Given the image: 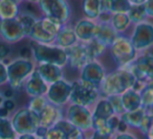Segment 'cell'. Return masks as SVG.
I'll list each match as a JSON object with an SVG mask.
<instances>
[{
  "instance_id": "1",
  "label": "cell",
  "mask_w": 153,
  "mask_h": 139,
  "mask_svg": "<svg viewBox=\"0 0 153 139\" xmlns=\"http://www.w3.org/2000/svg\"><path fill=\"white\" fill-rule=\"evenodd\" d=\"M136 78L129 69L117 67V69L106 74L100 86L101 95L104 97L110 95H121L129 89H132Z\"/></svg>"
},
{
  "instance_id": "2",
  "label": "cell",
  "mask_w": 153,
  "mask_h": 139,
  "mask_svg": "<svg viewBox=\"0 0 153 139\" xmlns=\"http://www.w3.org/2000/svg\"><path fill=\"white\" fill-rule=\"evenodd\" d=\"M36 65L34 60H25L21 58H17L7 63V85L16 92L23 90L24 84L32 72L36 69Z\"/></svg>"
},
{
  "instance_id": "3",
  "label": "cell",
  "mask_w": 153,
  "mask_h": 139,
  "mask_svg": "<svg viewBox=\"0 0 153 139\" xmlns=\"http://www.w3.org/2000/svg\"><path fill=\"white\" fill-rule=\"evenodd\" d=\"M34 51V61L36 64L48 63L65 67L68 64V58L65 49L56 44H41L34 41L30 43Z\"/></svg>"
},
{
  "instance_id": "4",
  "label": "cell",
  "mask_w": 153,
  "mask_h": 139,
  "mask_svg": "<svg viewBox=\"0 0 153 139\" xmlns=\"http://www.w3.org/2000/svg\"><path fill=\"white\" fill-rule=\"evenodd\" d=\"M108 50L117 67H127L140 55L132 45L129 37L125 34H120L109 46Z\"/></svg>"
},
{
  "instance_id": "5",
  "label": "cell",
  "mask_w": 153,
  "mask_h": 139,
  "mask_svg": "<svg viewBox=\"0 0 153 139\" xmlns=\"http://www.w3.org/2000/svg\"><path fill=\"white\" fill-rule=\"evenodd\" d=\"M101 97L102 95L98 87L80 78L71 82L69 104L80 105L91 109Z\"/></svg>"
},
{
  "instance_id": "6",
  "label": "cell",
  "mask_w": 153,
  "mask_h": 139,
  "mask_svg": "<svg viewBox=\"0 0 153 139\" xmlns=\"http://www.w3.org/2000/svg\"><path fill=\"white\" fill-rule=\"evenodd\" d=\"M38 5L42 17L48 18L62 26L69 23L71 9L67 0H39Z\"/></svg>"
},
{
  "instance_id": "7",
  "label": "cell",
  "mask_w": 153,
  "mask_h": 139,
  "mask_svg": "<svg viewBox=\"0 0 153 139\" xmlns=\"http://www.w3.org/2000/svg\"><path fill=\"white\" fill-rule=\"evenodd\" d=\"M16 134H35L37 129L40 126L39 115L30 110L27 107L15 110L10 117Z\"/></svg>"
},
{
  "instance_id": "8",
  "label": "cell",
  "mask_w": 153,
  "mask_h": 139,
  "mask_svg": "<svg viewBox=\"0 0 153 139\" xmlns=\"http://www.w3.org/2000/svg\"><path fill=\"white\" fill-rule=\"evenodd\" d=\"M61 27L62 25L57 22L48 18L41 17L40 19L37 20L36 24L32 28L28 38L30 41L41 44H53Z\"/></svg>"
},
{
  "instance_id": "9",
  "label": "cell",
  "mask_w": 153,
  "mask_h": 139,
  "mask_svg": "<svg viewBox=\"0 0 153 139\" xmlns=\"http://www.w3.org/2000/svg\"><path fill=\"white\" fill-rule=\"evenodd\" d=\"M65 118L83 132L89 133L92 131V111L90 108L68 104L65 110Z\"/></svg>"
},
{
  "instance_id": "10",
  "label": "cell",
  "mask_w": 153,
  "mask_h": 139,
  "mask_svg": "<svg viewBox=\"0 0 153 139\" xmlns=\"http://www.w3.org/2000/svg\"><path fill=\"white\" fill-rule=\"evenodd\" d=\"M129 39L137 52L148 51L153 46V23L146 20L142 23L134 24Z\"/></svg>"
},
{
  "instance_id": "11",
  "label": "cell",
  "mask_w": 153,
  "mask_h": 139,
  "mask_svg": "<svg viewBox=\"0 0 153 139\" xmlns=\"http://www.w3.org/2000/svg\"><path fill=\"white\" fill-rule=\"evenodd\" d=\"M124 68L129 69L136 81L148 84L153 81V55L148 51L140 53L135 61Z\"/></svg>"
},
{
  "instance_id": "12",
  "label": "cell",
  "mask_w": 153,
  "mask_h": 139,
  "mask_svg": "<svg viewBox=\"0 0 153 139\" xmlns=\"http://www.w3.org/2000/svg\"><path fill=\"white\" fill-rule=\"evenodd\" d=\"M70 91H71V82H68L65 78L53 83L48 86L46 97L49 103L58 107H66L69 104Z\"/></svg>"
},
{
  "instance_id": "13",
  "label": "cell",
  "mask_w": 153,
  "mask_h": 139,
  "mask_svg": "<svg viewBox=\"0 0 153 139\" xmlns=\"http://www.w3.org/2000/svg\"><path fill=\"white\" fill-rule=\"evenodd\" d=\"M0 38L3 42L14 44L27 38L24 28L18 18L0 20Z\"/></svg>"
},
{
  "instance_id": "14",
  "label": "cell",
  "mask_w": 153,
  "mask_h": 139,
  "mask_svg": "<svg viewBox=\"0 0 153 139\" xmlns=\"http://www.w3.org/2000/svg\"><path fill=\"white\" fill-rule=\"evenodd\" d=\"M106 74L107 72L104 65L100 63L99 60H94V61L88 62L80 70V80L89 83L100 89V86L104 81Z\"/></svg>"
},
{
  "instance_id": "15",
  "label": "cell",
  "mask_w": 153,
  "mask_h": 139,
  "mask_svg": "<svg viewBox=\"0 0 153 139\" xmlns=\"http://www.w3.org/2000/svg\"><path fill=\"white\" fill-rule=\"evenodd\" d=\"M68 58V65L76 70H81L91 60L86 50V45L83 42H78L72 46L65 48Z\"/></svg>"
},
{
  "instance_id": "16",
  "label": "cell",
  "mask_w": 153,
  "mask_h": 139,
  "mask_svg": "<svg viewBox=\"0 0 153 139\" xmlns=\"http://www.w3.org/2000/svg\"><path fill=\"white\" fill-rule=\"evenodd\" d=\"M98 22L87 18H81L74 25V30L79 42L87 43L96 38Z\"/></svg>"
},
{
  "instance_id": "17",
  "label": "cell",
  "mask_w": 153,
  "mask_h": 139,
  "mask_svg": "<svg viewBox=\"0 0 153 139\" xmlns=\"http://www.w3.org/2000/svg\"><path fill=\"white\" fill-rule=\"evenodd\" d=\"M65 117L64 108L58 107L53 104L49 103L42 109V111L39 113V119H40V126L44 128H51L55 126L58 121Z\"/></svg>"
},
{
  "instance_id": "18",
  "label": "cell",
  "mask_w": 153,
  "mask_h": 139,
  "mask_svg": "<svg viewBox=\"0 0 153 139\" xmlns=\"http://www.w3.org/2000/svg\"><path fill=\"white\" fill-rule=\"evenodd\" d=\"M23 90L30 97L41 96V95H46L48 85L42 80L38 71L35 69L30 75V78L26 80Z\"/></svg>"
},
{
  "instance_id": "19",
  "label": "cell",
  "mask_w": 153,
  "mask_h": 139,
  "mask_svg": "<svg viewBox=\"0 0 153 139\" xmlns=\"http://www.w3.org/2000/svg\"><path fill=\"white\" fill-rule=\"evenodd\" d=\"M36 70L40 74L42 80L48 86L51 84H53V83H56L58 81L64 78L63 68L58 65H53V64H48V63L37 64Z\"/></svg>"
},
{
  "instance_id": "20",
  "label": "cell",
  "mask_w": 153,
  "mask_h": 139,
  "mask_svg": "<svg viewBox=\"0 0 153 139\" xmlns=\"http://www.w3.org/2000/svg\"><path fill=\"white\" fill-rule=\"evenodd\" d=\"M78 42L79 41H78V38H76V34H74V26H70L69 24H66V25L62 26L61 30H59L53 44L65 49L72 46V45H74Z\"/></svg>"
},
{
  "instance_id": "21",
  "label": "cell",
  "mask_w": 153,
  "mask_h": 139,
  "mask_svg": "<svg viewBox=\"0 0 153 139\" xmlns=\"http://www.w3.org/2000/svg\"><path fill=\"white\" fill-rule=\"evenodd\" d=\"M92 111V119H101V120H108L112 115H114V111L107 99V97L102 96L91 108Z\"/></svg>"
},
{
  "instance_id": "22",
  "label": "cell",
  "mask_w": 153,
  "mask_h": 139,
  "mask_svg": "<svg viewBox=\"0 0 153 139\" xmlns=\"http://www.w3.org/2000/svg\"><path fill=\"white\" fill-rule=\"evenodd\" d=\"M120 34H117V30L111 26L110 23H98V30H97L96 38L98 41L106 45L109 48L113 41L117 39V37Z\"/></svg>"
},
{
  "instance_id": "23",
  "label": "cell",
  "mask_w": 153,
  "mask_h": 139,
  "mask_svg": "<svg viewBox=\"0 0 153 139\" xmlns=\"http://www.w3.org/2000/svg\"><path fill=\"white\" fill-rule=\"evenodd\" d=\"M121 99L125 112H131L142 108L140 94L138 91L134 90V89H129L123 94H121Z\"/></svg>"
},
{
  "instance_id": "24",
  "label": "cell",
  "mask_w": 153,
  "mask_h": 139,
  "mask_svg": "<svg viewBox=\"0 0 153 139\" xmlns=\"http://www.w3.org/2000/svg\"><path fill=\"white\" fill-rule=\"evenodd\" d=\"M131 4L128 0H101V12L110 14L128 13Z\"/></svg>"
},
{
  "instance_id": "25",
  "label": "cell",
  "mask_w": 153,
  "mask_h": 139,
  "mask_svg": "<svg viewBox=\"0 0 153 139\" xmlns=\"http://www.w3.org/2000/svg\"><path fill=\"white\" fill-rule=\"evenodd\" d=\"M148 112L144 108H140L137 110H134L131 112H124L121 116V119L129 126V129H135L137 130L140 128V124L142 122V119Z\"/></svg>"
},
{
  "instance_id": "26",
  "label": "cell",
  "mask_w": 153,
  "mask_h": 139,
  "mask_svg": "<svg viewBox=\"0 0 153 139\" xmlns=\"http://www.w3.org/2000/svg\"><path fill=\"white\" fill-rule=\"evenodd\" d=\"M19 15V4L13 0H0V20L14 19Z\"/></svg>"
},
{
  "instance_id": "27",
  "label": "cell",
  "mask_w": 153,
  "mask_h": 139,
  "mask_svg": "<svg viewBox=\"0 0 153 139\" xmlns=\"http://www.w3.org/2000/svg\"><path fill=\"white\" fill-rule=\"evenodd\" d=\"M82 11L84 17L96 21L101 14V0H82Z\"/></svg>"
},
{
  "instance_id": "28",
  "label": "cell",
  "mask_w": 153,
  "mask_h": 139,
  "mask_svg": "<svg viewBox=\"0 0 153 139\" xmlns=\"http://www.w3.org/2000/svg\"><path fill=\"white\" fill-rule=\"evenodd\" d=\"M110 24L117 34H125L126 30L132 25V22L127 13H119L112 15Z\"/></svg>"
},
{
  "instance_id": "29",
  "label": "cell",
  "mask_w": 153,
  "mask_h": 139,
  "mask_svg": "<svg viewBox=\"0 0 153 139\" xmlns=\"http://www.w3.org/2000/svg\"><path fill=\"white\" fill-rule=\"evenodd\" d=\"M85 45H86V50H87V53L89 55V59L91 61L99 60L108 50V47L103 44V43H101L100 41H98L97 39H94V40L85 43Z\"/></svg>"
},
{
  "instance_id": "30",
  "label": "cell",
  "mask_w": 153,
  "mask_h": 139,
  "mask_svg": "<svg viewBox=\"0 0 153 139\" xmlns=\"http://www.w3.org/2000/svg\"><path fill=\"white\" fill-rule=\"evenodd\" d=\"M127 14L133 25L134 24L142 23V22L148 20V16H147L144 4L131 5V7H130V10L128 11Z\"/></svg>"
},
{
  "instance_id": "31",
  "label": "cell",
  "mask_w": 153,
  "mask_h": 139,
  "mask_svg": "<svg viewBox=\"0 0 153 139\" xmlns=\"http://www.w3.org/2000/svg\"><path fill=\"white\" fill-rule=\"evenodd\" d=\"M14 138H17V134L14 131L11 119L0 116V139Z\"/></svg>"
},
{
  "instance_id": "32",
  "label": "cell",
  "mask_w": 153,
  "mask_h": 139,
  "mask_svg": "<svg viewBox=\"0 0 153 139\" xmlns=\"http://www.w3.org/2000/svg\"><path fill=\"white\" fill-rule=\"evenodd\" d=\"M140 101H142V108H144L147 112L151 113L153 109V88L148 84L140 91Z\"/></svg>"
},
{
  "instance_id": "33",
  "label": "cell",
  "mask_w": 153,
  "mask_h": 139,
  "mask_svg": "<svg viewBox=\"0 0 153 139\" xmlns=\"http://www.w3.org/2000/svg\"><path fill=\"white\" fill-rule=\"evenodd\" d=\"M48 99H47L46 95H41V96H35V97H30V101H28V105L26 107L30 110H32L33 112H35L36 114L40 113L42 111V109L45 106L48 104Z\"/></svg>"
},
{
  "instance_id": "34",
  "label": "cell",
  "mask_w": 153,
  "mask_h": 139,
  "mask_svg": "<svg viewBox=\"0 0 153 139\" xmlns=\"http://www.w3.org/2000/svg\"><path fill=\"white\" fill-rule=\"evenodd\" d=\"M44 139H67V134L57 124L47 129Z\"/></svg>"
},
{
  "instance_id": "35",
  "label": "cell",
  "mask_w": 153,
  "mask_h": 139,
  "mask_svg": "<svg viewBox=\"0 0 153 139\" xmlns=\"http://www.w3.org/2000/svg\"><path fill=\"white\" fill-rule=\"evenodd\" d=\"M107 99L109 101V103L111 104L113 108V111L117 115H122V114L125 112V109L123 107V104H122L121 95H110V96H107Z\"/></svg>"
},
{
  "instance_id": "36",
  "label": "cell",
  "mask_w": 153,
  "mask_h": 139,
  "mask_svg": "<svg viewBox=\"0 0 153 139\" xmlns=\"http://www.w3.org/2000/svg\"><path fill=\"white\" fill-rule=\"evenodd\" d=\"M18 55L19 58L25 60H34V51H33V47L30 44L23 45L19 48L18 50Z\"/></svg>"
},
{
  "instance_id": "37",
  "label": "cell",
  "mask_w": 153,
  "mask_h": 139,
  "mask_svg": "<svg viewBox=\"0 0 153 139\" xmlns=\"http://www.w3.org/2000/svg\"><path fill=\"white\" fill-rule=\"evenodd\" d=\"M11 45L7 42H0V61L5 62L11 55Z\"/></svg>"
},
{
  "instance_id": "38",
  "label": "cell",
  "mask_w": 153,
  "mask_h": 139,
  "mask_svg": "<svg viewBox=\"0 0 153 139\" xmlns=\"http://www.w3.org/2000/svg\"><path fill=\"white\" fill-rule=\"evenodd\" d=\"M7 85V63L0 61V87Z\"/></svg>"
},
{
  "instance_id": "39",
  "label": "cell",
  "mask_w": 153,
  "mask_h": 139,
  "mask_svg": "<svg viewBox=\"0 0 153 139\" xmlns=\"http://www.w3.org/2000/svg\"><path fill=\"white\" fill-rule=\"evenodd\" d=\"M111 139H138V138L134 133L128 131L126 133H117V134L113 135Z\"/></svg>"
},
{
  "instance_id": "40",
  "label": "cell",
  "mask_w": 153,
  "mask_h": 139,
  "mask_svg": "<svg viewBox=\"0 0 153 139\" xmlns=\"http://www.w3.org/2000/svg\"><path fill=\"white\" fill-rule=\"evenodd\" d=\"M67 139H86V133L81 131L80 129L76 128L67 136Z\"/></svg>"
},
{
  "instance_id": "41",
  "label": "cell",
  "mask_w": 153,
  "mask_h": 139,
  "mask_svg": "<svg viewBox=\"0 0 153 139\" xmlns=\"http://www.w3.org/2000/svg\"><path fill=\"white\" fill-rule=\"evenodd\" d=\"M112 136H107V135H103L100 133L96 132V131H91L89 133H86V139H111Z\"/></svg>"
},
{
  "instance_id": "42",
  "label": "cell",
  "mask_w": 153,
  "mask_h": 139,
  "mask_svg": "<svg viewBox=\"0 0 153 139\" xmlns=\"http://www.w3.org/2000/svg\"><path fill=\"white\" fill-rule=\"evenodd\" d=\"M1 106H2L4 109H7V111L10 112V113H13V112L16 110V103H15V101H14L13 98L4 99Z\"/></svg>"
},
{
  "instance_id": "43",
  "label": "cell",
  "mask_w": 153,
  "mask_h": 139,
  "mask_svg": "<svg viewBox=\"0 0 153 139\" xmlns=\"http://www.w3.org/2000/svg\"><path fill=\"white\" fill-rule=\"evenodd\" d=\"M15 93H16V91L14 90L12 87H10L9 85H7V88H4L2 90L1 94H2V96H3V98H4V99H11V98H14V96H15Z\"/></svg>"
},
{
  "instance_id": "44",
  "label": "cell",
  "mask_w": 153,
  "mask_h": 139,
  "mask_svg": "<svg viewBox=\"0 0 153 139\" xmlns=\"http://www.w3.org/2000/svg\"><path fill=\"white\" fill-rule=\"evenodd\" d=\"M144 7L146 10L148 19L149 18L153 19V0H146L144 3Z\"/></svg>"
},
{
  "instance_id": "45",
  "label": "cell",
  "mask_w": 153,
  "mask_h": 139,
  "mask_svg": "<svg viewBox=\"0 0 153 139\" xmlns=\"http://www.w3.org/2000/svg\"><path fill=\"white\" fill-rule=\"evenodd\" d=\"M147 139H153V114H151L150 118V124H149L148 132L146 134Z\"/></svg>"
},
{
  "instance_id": "46",
  "label": "cell",
  "mask_w": 153,
  "mask_h": 139,
  "mask_svg": "<svg viewBox=\"0 0 153 139\" xmlns=\"http://www.w3.org/2000/svg\"><path fill=\"white\" fill-rule=\"evenodd\" d=\"M17 139H39L35 134H23V135H18Z\"/></svg>"
},
{
  "instance_id": "47",
  "label": "cell",
  "mask_w": 153,
  "mask_h": 139,
  "mask_svg": "<svg viewBox=\"0 0 153 139\" xmlns=\"http://www.w3.org/2000/svg\"><path fill=\"white\" fill-rule=\"evenodd\" d=\"M11 115H12V113H10V112L7 111V109H4L2 106L0 107V116H1V117L10 118V117H11Z\"/></svg>"
},
{
  "instance_id": "48",
  "label": "cell",
  "mask_w": 153,
  "mask_h": 139,
  "mask_svg": "<svg viewBox=\"0 0 153 139\" xmlns=\"http://www.w3.org/2000/svg\"><path fill=\"white\" fill-rule=\"evenodd\" d=\"M131 5H137V4H144L146 0H128Z\"/></svg>"
},
{
  "instance_id": "49",
  "label": "cell",
  "mask_w": 153,
  "mask_h": 139,
  "mask_svg": "<svg viewBox=\"0 0 153 139\" xmlns=\"http://www.w3.org/2000/svg\"><path fill=\"white\" fill-rule=\"evenodd\" d=\"M3 101H4V98H3L2 94H1V92H0V107H1V105H2Z\"/></svg>"
},
{
  "instance_id": "50",
  "label": "cell",
  "mask_w": 153,
  "mask_h": 139,
  "mask_svg": "<svg viewBox=\"0 0 153 139\" xmlns=\"http://www.w3.org/2000/svg\"><path fill=\"white\" fill-rule=\"evenodd\" d=\"M148 85H149L150 87H152V88H153V81H151L150 83H148Z\"/></svg>"
},
{
  "instance_id": "51",
  "label": "cell",
  "mask_w": 153,
  "mask_h": 139,
  "mask_svg": "<svg viewBox=\"0 0 153 139\" xmlns=\"http://www.w3.org/2000/svg\"><path fill=\"white\" fill-rule=\"evenodd\" d=\"M27 1H32V2H38L39 0H27Z\"/></svg>"
},
{
  "instance_id": "52",
  "label": "cell",
  "mask_w": 153,
  "mask_h": 139,
  "mask_svg": "<svg viewBox=\"0 0 153 139\" xmlns=\"http://www.w3.org/2000/svg\"><path fill=\"white\" fill-rule=\"evenodd\" d=\"M14 139H17V138H14Z\"/></svg>"
},
{
  "instance_id": "53",
  "label": "cell",
  "mask_w": 153,
  "mask_h": 139,
  "mask_svg": "<svg viewBox=\"0 0 153 139\" xmlns=\"http://www.w3.org/2000/svg\"><path fill=\"white\" fill-rule=\"evenodd\" d=\"M39 139H40V138H39Z\"/></svg>"
}]
</instances>
